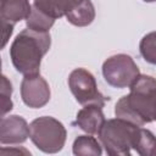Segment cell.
Here are the masks:
<instances>
[{"label":"cell","mask_w":156,"mask_h":156,"mask_svg":"<svg viewBox=\"0 0 156 156\" xmlns=\"http://www.w3.org/2000/svg\"><path fill=\"white\" fill-rule=\"evenodd\" d=\"M129 89L115 106L116 117L138 126L156 121V78L140 74Z\"/></svg>","instance_id":"1"},{"label":"cell","mask_w":156,"mask_h":156,"mask_svg":"<svg viewBox=\"0 0 156 156\" xmlns=\"http://www.w3.org/2000/svg\"><path fill=\"white\" fill-rule=\"evenodd\" d=\"M50 45L49 32H37L29 28L20 32L10 46V57L16 71L23 76L39 73L41 58L49 51Z\"/></svg>","instance_id":"2"},{"label":"cell","mask_w":156,"mask_h":156,"mask_svg":"<svg viewBox=\"0 0 156 156\" xmlns=\"http://www.w3.org/2000/svg\"><path fill=\"white\" fill-rule=\"evenodd\" d=\"M141 126L134 124L122 118L105 121L98 136L105 151L111 156L130 155L136 145Z\"/></svg>","instance_id":"3"},{"label":"cell","mask_w":156,"mask_h":156,"mask_svg":"<svg viewBox=\"0 0 156 156\" xmlns=\"http://www.w3.org/2000/svg\"><path fill=\"white\" fill-rule=\"evenodd\" d=\"M67 132L65 126L51 116H41L29 124V138L32 143L45 154H55L62 150Z\"/></svg>","instance_id":"4"},{"label":"cell","mask_w":156,"mask_h":156,"mask_svg":"<svg viewBox=\"0 0 156 156\" xmlns=\"http://www.w3.org/2000/svg\"><path fill=\"white\" fill-rule=\"evenodd\" d=\"M102 76L111 87L124 89L130 88V85L140 76V72L139 67L129 55L116 54L104 61Z\"/></svg>","instance_id":"5"},{"label":"cell","mask_w":156,"mask_h":156,"mask_svg":"<svg viewBox=\"0 0 156 156\" xmlns=\"http://www.w3.org/2000/svg\"><path fill=\"white\" fill-rule=\"evenodd\" d=\"M68 88L73 94L76 101L80 105L98 104L105 106L110 98H106L98 89L95 77L85 68H74L68 76Z\"/></svg>","instance_id":"6"},{"label":"cell","mask_w":156,"mask_h":156,"mask_svg":"<svg viewBox=\"0 0 156 156\" xmlns=\"http://www.w3.org/2000/svg\"><path fill=\"white\" fill-rule=\"evenodd\" d=\"M49 83L39 74L24 76L21 83V98L26 106L30 108H40L50 100Z\"/></svg>","instance_id":"7"},{"label":"cell","mask_w":156,"mask_h":156,"mask_svg":"<svg viewBox=\"0 0 156 156\" xmlns=\"http://www.w3.org/2000/svg\"><path fill=\"white\" fill-rule=\"evenodd\" d=\"M29 136V126L27 121L18 115L1 117L0 122V143L2 145L22 144Z\"/></svg>","instance_id":"8"},{"label":"cell","mask_w":156,"mask_h":156,"mask_svg":"<svg viewBox=\"0 0 156 156\" xmlns=\"http://www.w3.org/2000/svg\"><path fill=\"white\" fill-rule=\"evenodd\" d=\"M102 107L104 106L98 104L84 105V107L78 111L76 121L72 124L77 126L88 134H99L101 127L106 121L102 112Z\"/></svg>","instance_id":"9"},{"label":"cell","mask_w":156,"mask_h":156,"mask_svg":"<svg viewBox=\"0 0 156 156\" xmlns=\"http://www.w3.org/2000/svg\"><path fill=\"white\" fill-rule=\"evenodd\" d=\"M32 11L29 0H1L0 20L1 24L13 26L22 20H27Z\"/></svg>","instance_id":"10"},{"label":"cell","mask_w":156,"mask_h":156,"mask_svg":"<svg viewBox=\"0 0 156 156\" xmlns=\"http://www.w3.org/2000/svg\"><path fill=\"white\" fill-rule=\"evenodd\" d=\"M80 1L82 0H34L33 6L56 20L66 16Z\"/></svg>","instance_id":"11"},{"label":"cell","mask_w":156,"mask_h":156,"mask_svg":"<svg viewBox=\"0 0 156 156\" xmlns=\"http://www.w3.org/2000/svg\"><path fill=\"white\" fill-rule=\"evenodd\" d=\"M67 21L76 27L89 26L95 18V7L91 0H82L66 15Z\"/></svg>","instance_id":"12"},{"label":"cell","mask_w":156,"mask_h":156,"mask_svg":"<svg viewBox=\"0 0 156 156\" xmlns=\"http://www.w3.org/2000/svg\"><path fill=\"white\" fill-rule=\"evenodd\" d=\"M100 140L95 139L91 135H78L72 146V151L77 156H87V155H94L100 156L102 154Z\"/></svg>","instance_id":"13"},{"label":"cell","mask_w":156,"mask_h":156,"mask_svg":"<svg viewBox=\"0 0 156 156\" xmlns=\"http://www.w3.org/2000/svg\"><path fill=\"white\" fill-rule=\"evenodd\" d=\"M55 20L46 13L38 10L35 6H32V11L26 20L27 28L37 30V32H49L50 28L54 26Z\"/></svg>","instance_id":"14"},{"label":"cell","mask_w":156,"mask_h":156,"mask_svg":"<svg viewBox=\"0 0 156 156\" xmlns=\"http://www.w3.org/2000/svg\"><path fill=\"white\" fill-rule=\"evenodd\" d=\"M134 150L136 154L143 156H156V136L149 129L140 127Z\"/></svg>","instance_id":"15"},{"label":"cell","mask_w":156,"mask_h":156,"mask_svg":"<svg viewBox=\"0 0 156 156\" xmlns=\"http://www.w3.org/2000/svg\"><path fill=\"white\" fill-rule=\"evenodd\" d=\"M139 51L147 63L156 65V30L150 32L141 38Z\"/></svg>","instance_id":"16"},{"label":"cell","mask_w":156,"mask_h":156,"mask_svg":"<svg viewBox=\"0 0 156 156\" xmlns=\"http://www.w3.org/2000/svg\"><path fill=\"white\" fill-rule=\"evenodd\" d=\"M11 94H12V84L7 79L5 74L1 76V84H0V98H1V117H4L7 112H10L13 107L12 100H11Z\"/></svg>","instance_id":"17"},{"label":"cell","mask_w":156,"mask_h":156,"mask_svg":"<svg viewBox=\"0 0 156 156\" xmlns=\"http://www.w3.org/2000/svg\"><path fill=\"white\" fill-rule=\"evenodd\" d=\"M0 155L1 156H9V155H30V152L27 149H24L23 146H21V147L11 146L10 149L4 146L0 150Z\"/></svg>","instance_id":"18"},{"label":"cell","mask_w":156,"mask_h":156,"mask_svg":"<svg viewBox=\"0 0 156 156\" xmlns=\"http://www.w3.org/2000/svg\"><path fill=\"white\" fill-rule=\"evenodd\" d=\"M13 32V26H9V24H1V34H2V43H1V48L4 49L5 45L7 44L11 34Z\"/></svg>","instance_id":"19"},{"label":"cell","mask_w":156,"mask_h":156,"mask_svg":"<svg viewBox=\"0 0 156 156\" xmlns=\"http://www.w3.org/2000/svg\"><path fill=\"white\" fill-rule=\"evenodd\" d=\"M143 1H145V2H155L156 0H143Z\"/></svg>","instance_id":"20"}]
</instances>
